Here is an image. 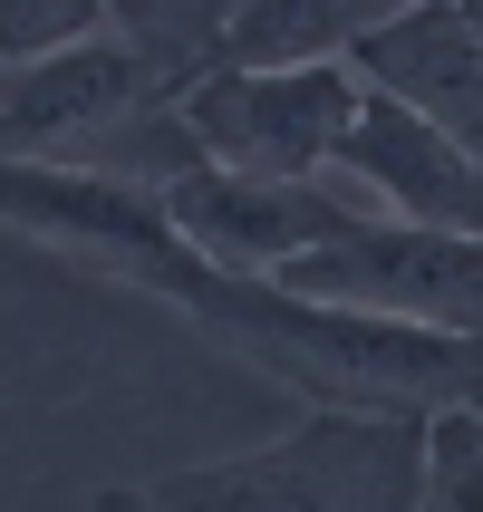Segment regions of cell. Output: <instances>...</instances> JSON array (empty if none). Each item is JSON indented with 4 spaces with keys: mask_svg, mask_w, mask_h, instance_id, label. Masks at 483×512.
<instances>
[{
    "mask_svg": "<svg viewBox=\"0 0 483 512\" xmlns=\"http://www.w3.org/2000/svg\"><path fill=\"white\" fill-rule=\"evenodd\" d=\"M213 68V10H116L78 49L0 78V165H87L126 126L165 116Z\"/></svg>",
    "mask_w": 483,
    "mask_h": 512,
    "instance_id": "cell-1",
    "label": "cell"
},
{
    "mask_svg": "<svg viewBox=\"0 0 483 512\" xmlns=\"http://www.w3.org/2000/svg\"><path fill=\"white\" fill-rule=\"evenodd\" d=\"M435 416H300L242 455L136 484L155 512H416Z\"/></svg>",
    "mask_w": 483,
    "mask_h": 512,
    "instance_id": "cell-2",
    "label": "cell"
},
{
    "mask_svg": "<svg viewBox=\"0 0 483 512\" xmlns=\"http://www.w3.org/2000/svg\"><path fill=\"white\" fill-rule=\"evenodd\" d=\"M348 116H358V68H203L174 97L194 155L252 184H329Z\"/></svg>",
    "mask_w": 483,
    "mask_h": 512,
    "instance_id": "cell-3",
    "label": "cell"
},
{
    "mask_svg": "<svg viewBox=\"0 0 483 512\" xmlns=\"http://www.w3.org/2000/svg\"><path fill=\"white\" fill-rule=\"evenodd\" d=\"M281 290L290 300H319V310L397 319V329H426V339L483 348V242L358 223V232H339V242H319L310 261H290Z\"/></svg>",
    "mask_w": 483,
    "mask_h": 512,
    "instance_id": "cell-4",
    "label": "cell"
},
{
    "mask_svg": "<svg viewBox=\"0 0 483 512\" xmlns=\"http://www.w3.org/2000/svg\"><path fill=\"white\" fill-rule=\"evenodd\" d=\"M329 194L358 223H397V232H445V242H483V174L455 145L435 136L426 116H406L397 97H377L358 78V116L339 136Z\"/></svg>",
    "mask_w": 483,
    "mask_h": 512,
    "instance_id": "cell-5",
    "label": "cell"
},
{
    "mask_svg": "<svg viewBox=\"0 0 483 512\" xmlns=\"http://www.w3.org/2000/svg\"><path fill=\"white\" fill-rule=\"evenodd\" d=\"M155 213L223 281H281L290 261H310L319 242L358 232V213L329 184H252V174H213V165H184L155 194Z\"/></svg>",
    "mask_w": 483,
    "mask_h": 512,
    "instance_id": "cell-6",
    "label": "cell"
},
{
    "mask_svg": "<svg viewBox=\"0 0 483 512\" xmlns=\"http://www.w3.org/2000/svg\"><path fill=\"white\" fill-rule=\"evenodd\" d=\"M348 68H358L377 97H397L406 116H426L435 136L483 174V39H474V10L416 0V10H397Z\"/></svg>",
    "mask_w": 483,
    "mask_h": 512,
    "instance_id": "cell-7",
    "label": "cell"
},
{
    "mask_svg": "<svg viewBox=\"0 0 483 512\" xmlns=\"http://www.w3.org/2000/svg\"><path fill=\"white\" fill-rule=\"evenodd\" d=\"M387 20V0H242L213 10V68H348Z\"/></svg>",
    "mask_w": 483,
    "mask_h": 512,
    "instance_id": "cell-8",
    "label": "cell"
},
{
    "mask_svg": "<svg viewBox=\"0 0 483 512\" xmlns=\"http://www.w3.org/2000/svg\"><path fill=\"white\" fill-rule=\"evenodd\" d=\"M107 29V0H0V78Z\"/></svg>",
    "mask_w": 483,
    "mask_h": 512,
    "instance_id": "cell-9",
    "label": "cell"
},
{
    "mask_svg": "<svg viewBox=\"0 0 483 512\" xmlns=\"http://www.w3.org/2000/svg\"><path fill=\"white\" fill-rule=\"evenodd\" d=\"M416 512H483V435L464 416H435L426 426V484Z\"/></svg>",
    "mask_w": 483,
    "mask_h": 512,
    "instance_id": "cell-10",
    "label": "cell"
},
{
    "mask_svg": "<svg viewBox=\"0 0 483 512\" xmlns=\"http://www.w3.org/2000/svg\"><path fill=\"white\" fill-rule=\"evenodd\" d=\"M97 512H155V503H145L136 484H116V493H97Z\"/></svg>",
    "mask_w": 483,
    "mask_h": 512,
    "instance_id": "cell-11",
    "label": "cell"
},
{
    "mask_svg": "<svg viewBox=\"0 0 483 512\" xmlns=\"http://www.w3.org/2000/svg\"><path fill=\"white\" fill-rule=\"evenodd\" d=\"M455 416H464V426H474V435H483V387H474V397H464V406H455Z\"/></svg>",
    "mask_w": 483,
    "mask_h": 512,
    "instance_id": "cell-12",
    "label": "cell"
}]
</instances>
